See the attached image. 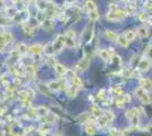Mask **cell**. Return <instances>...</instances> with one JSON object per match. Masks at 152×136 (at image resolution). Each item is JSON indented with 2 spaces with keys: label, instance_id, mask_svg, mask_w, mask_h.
Listing matches in <instances>:
<instances>
[{
  "label": "cell",
  "instance_id": "obj_38",
  "mask_svg": "<svg viewBox=\"0 0 152 136\" xmlns=\"http://www.w3.org/2000/svg\"><path fill=\"white\" fill-rule=\"evenodd\" d=\"M98 97L99 99H103L104 97V90H100L98 92Z\"/></svg>",
  "mask_w": 152,
  "mask_h": 136
},
{
  "label": "cell",
  "instance_id": "obj_26",
  "mask_svg": "<svg viewBox=\"0 0 152 136\" xmlns=\"http://www.w3.org/2000/svg\"><path fill=\"white\" fill-rule=\"evenodd\" d=\"M8 44L6 41V36L4 33H0V50H4V48Z\"/></svg>",
  "mask_w": 152,
  "mask_h": 136
},
{
  "label": "cell",
  "instance_id": "obj_25",
  "mask_svg": "<svg viewBox=\"0 0 152 136\" xmlns=\"http://www.w3.org/2000/svg\"><path fill=\"white\" fill-rule=\"evenodd\" d=\"M99 56H100V57H101V59H103L104 61L110 60V55H109L108 50H100V52H99Z\"/></svg>",
  "mask_w": 152,
  "mask_h": 136
},
{
  "label": "cell",
  "instance_id": "obj_30",
  "mask_svg": "<svg viewBox=\"0 0 152 136\" xmlns=\"http://www.w3.org/2000/svg\"><path fill=\"white\" fill-rule=\"evenodd\" d=\"M76 92H77V90H76L75 87L70 86V87H68V90H67V95L68 97H75Z\"/></svg>",
  "mask_w": 152,
  "mask_h": 136
},
{
  "label": "cell",
  "instance_id": "obj_5",
  "mask_svg": "<svg viewBox=\"0 0 152 136\" xmlns=\"http://www.w3.org/2000/svg\"><path fill=\"white\" fill-rule=\"evenodd\" d=\"M140 86L146 92H152V81L148 78H142L140 81Z\"/></svg>",
  "mask_w": 152,
  "mask_h": 136
},
{
  "label": "cell",
  "instance_id": "obj_6",
  "mask_svg": "<svg viewBox=\"0 0 152 136\" xmlns=\"http://www.w3.org/2000/svg\"><path fill=\"white\" fill-rule=\"evenodd\" d=\"M63 85L64 84L61 81H52V82H50V83L48 84V87H49L50 91L57 92V91H60L63 89Z\"/></svg>",
  "mask_w": 152,
  "mask_h": 136
},
{
  "label": "cell",
  "instance_id": "obj_36",
  "mask_svg": "<svg viewBox=\"0 0 152 136\" xmlns=\"http://www.w3.org/2000/svg\"><path fill=\"white\" fill-rule=\"evenodd\" d=\"M139 18L142 20V22H145V20H148V16H146V14H144V13H140Z\"/></svg>",
  "mask_w": 152,
  "mask_h": 136
},
{
  "label": "cell",
  "instance_id": "obj_12",
  "mask_svg": "<svg viewBox=\"0 0 152 136\" xmlns=\"http://www.w3.org/2000/svg\"><path fill=\"white\" fill-rule=\"evenodd\" d=\"M5 13H6V16L10 17V18H14L18 14V10H17L16 7H8V8H6Z\"/></svg>",
  "mask_w": 152,
  "mask_h": 136
},
{
  "label": "cell",
  "instance_id": "obj_4",
  "mask_svg": "<svg viewBox=\"0 0 152 136\" xmlns=\"http://www.w3.org/2000/svg\"><path fill=\"white\" fill-rule=\"evenodd\" d=\"M27 51L32 53V55H40L42 51H45V47L42 44H40V43H37V44L31 45Z\"/></svg>",
  "mask_w": 152,
  "mask_h": 136
},
{
  "label": "cell",
  "instance_id": "obj_37",
  "mask_svg": "<svg viewBox=\"0 0 152 136\" xmlns=\"http://www.w3.org/2000/svg\"><path fill=\"white\" fill-rule=\"evenodd\" d=\"M65 36H68V38H72V39H75V33H74V31L69 30L68 32L66 33V35H65Z\"/></svg>",
  "mask_w": 152,
  "mask_h": 136
},
{
  "label": "cell",
  "instance_id": "obj_1",
  "mask_svg": "<svg viewBox=\"0 0 152 136\" xmlns=\"http://www.w3.org/2000/svg\"><path fill=\"white\" fill-rule=\"evenodd\" d=\"M125 16H126V14L124 13L123 10L117 8V9H115L113 12H109L107 14V16H106V18L109 22H117V20H121Z\"/></svg>",
  "mask_w": 152,
  "mask_h": 136
},
{
  "label": "cell",
  "instance_id": "obj_18",
  "mask_svg": "<svg viewBox=\"0 0 152 136\" xmlns=\"http://www.w3.org/2000/svg\"><path fill=\"white\" fill-rule=\"evenodd\" d=\"M90 112H91V115H93L94 117H101V110H100V108H99V107H96L95 104L91 105V108H90Z\"/></svg>",
  "mask_w": 152,
  "mask_h": 136
},
{
  "label": "cell",
  "instance_id": "obj_42",
  "mask_svg": "<svg viewBox=\"0 0 152 136\" xmlns=\"http://www.w3.org/2000/svg\"><path fill=\"white\" fill-rule=\"evenodd\" d=\"M53 136H61V135H59V134H55Z\"/></svg>",
  "mask_w": 152,
  "mask_h": 136
},
{
  "label": "cell",
  "instance_id": "obj_21",
  "mask_svg": "<svg viewBox=\"0 0 152 136\" xmlns=\"http://www.w3.org/2000/svg\"><path fill=\"white\" fill-rule=\"evenodd\" d=\"M117 42H118L121 47H124V48H127V45H128V41H127V39L125 38V35H124V34L118 35V40H117Z\"/></svg>",
  "mask_w": 152,
  "mask_h": 136
},
{
  "label": "cell",
  "instance_id": "obj_19",
  "mask_svg": "<svg viewBox=\"0 0 152 136\" xmlns=\"http://www.w3.org/2000/svg\"><path fill=\"white\" fill-rule=\"evenodd\" d=\"M89 15H90V20H92V22H96V20H100V14H99V12H98V9L90 12Z\"/></svg>",
  "mask_w": 152,
  "mask_h": 136
},
{
  "label": "cell",
  "instance_id": "obj_22",
  "mask_svg": "<svg viewBox=\"0 0 152 136\" xmlns=\"http://www.w3.org/2000/svg\"><path fill=\"white\" fill-rule=\"evenodd\" d=\"M23 31H24V34L27 36H33L34 35V30L31 25H25L23 27Z\"/></svg>",
  "mask_w": 152,
  "mask_h": 136
},
{
  "label": "cell",
  "instance_id": "obj_39",
  "mask_svg": "<svg viewBox=\"0 0 152 136\" xmlns=\"http://www.w3.org/2000/svg\"><path fill=\"white\" fill-rule=\"evenodd\" d=\"M144 8H145V9H148V10H151V9H152V4L150 2V1L145 2V5H144Z\"/></svg>",
  "mask_w": 152,
  "mask_h": 136
},
{
  "label": "cell",
  "instance_id": "obj_3",
  "mask_svg": "<svg viewBox=\"0 0 152 136\" xmlns=\"http://www.w3.org/2000/svg\"><path fill=\"white\" fill-rule=\"evenodd\" d=\"M65 47V38L63 35H58L55 42L52 43V49H53V52H60L63 50V48Z\"/></svg>",
  "mask_w": 152,
  "mask_h": 136
},
{
  "label": "cell",
  "instance_id": "obj_10",
  "mask_svg": "<svg viewBox=\"0 0 152 136\" xmlns=\"http://www.w3.org/2000/svg\"><path fill=\"white\" fill-rule=\"evenodd\" d=\"M53 68H55V71H56V73L59 76L66 75V73H67V68L64 65H61V64H56V65L53 66Z\"/></svg>",
  "mask_w": 152,
  "mask_h": 136
},
{
  "label": "cell",
  "instance_id": "obj_17",
  "mask_svg": "<svg viewBox=\"0 0 152 136\" xmlns=\"http://www.w3.org/2000/svg\"><path fill=\"white\" fill-rule=\"evenodd\" d=\"M84 6H85V9L88 10V12H92V10H95L96 9V6H95V4L92 1V0H86L85 1V4H84Z\"/></svg>",
  "mask_w": 152,
  "mask_h": 136
},
{
  "label": "cell",
  "instance_id": "obj_20",
  "mask_svg": "<svg viewBox=\"0 0 152 136\" xmlns=\"http://www.w3.org/2000/svg\"><path fill=\"white\" fill-rule=\"evenodd\" d=\"M124 35H125V38L127 39L128 42H131V41H133L135 39V36H136V32L135 31H126V32L124 33Z\"/></svg>",
  "mask_w": 152,
  "mask_h": 136
},
{
  "label": "cell",
  "instance_id": "obj_29",
  "mask_svg": "<svg viewBox=\"0 0 152 136\" xmlns=\"http://www.w3.org/2000/svg\"><path fill=\"white\" fill-rule=\"evenodd\" d=\"M43 26H45V30H51L52 26H53V24H52L51 20H43Z\"/></svg>",
  "mask_w": 152,
  "mask_h": 136
},
{
  "label": "cell",
  "instance_id": "obj_32",
  "mask_svg": "<svg viewBox=\"0 0 152 136\" xmlns=\"http://www.w3.org/2000/svg\"><path fill=\"white\" fill-rule=\"evenodd\" d=\"M85 132H86L88 135H94L95 134V129L93 127H91V126H86L85 127Z\"/></svg>",
  "mask_w": 152,
  "mask_h": 136
},
{
  "label": "cell",
  "instance_id": "obj_33",
  "mask_svg": "<svg viewBox=\"0 0 152 136\" xmlns=\"http://www.w3.org/2000/svg\"><path fill=\"white\" fill-rule=\"evenodd\" d=\"M5 34V36H6V41H7V43H10L12 41H13V34L12 33H9V32H5L4 33Z\"/></svg>",
  "mask_w": 152,
  "mask_h": 136
},
{
  "label": "cell",
  "instance_id": "obj_31",
  "mask_svg": "<svg viewBox=\"0 0 152 136\" xmlns=\"http://www.w3.org/2000/svg\"><path fill=\"white\" fill-rule=\"evenodd\" d=\"M53 120H55V116L53 115H51V113H48V115H45V123H53Z\"/></svg>",
  "mask_w": 152,
  "mask_h": 136
},
{
  "label": "cell",
  "instance_id": "obj_35",
  "mask_svg": "<svg viewBox=\"0 0 152 136\" xmlns=\"http://www.w3.org/2000/svg\"><path fill=\"white\" fill-rule=\"evenodd\" d=\"M146 58L148 59H152V45H150L146 50Z\"/></svg>",
  "mask_w": 152,
  "mask_h": 136
},
{
  "label": "cell",
  "instance_id": "obj_15",
  "mask_svg": "<svg viewBox=\"0 0 152 136\" xmlns=\"http://www.w3.org/2000/svg\"><path fill=\"white\" fill-rule=\"evenodd\" d=\"M27 50H28L27 45H26L25 43H23V42L18 43V44H17V47H16V51L18 52L19 56H20V55H24V53H26V52H27Z\"/></svg>",
  "mask_w": 152,
  "mask_h": 136
},
{
  "label": "cell",
  "instance_id": "obj_27",
  "mask_svg": "<svg viewBox=\"0 0 152 136\" xmlns=\"http://www.w3.org/2000/svg\"><path fill=\"white\" fill-rule=\"evenodd\" d=\"M103 117L107 119L108 123H111V121H113V120L115 119L114 113H113L111 111H106V112H104V115H103Z\"/></svg>",
  "mask_w": 152,
  "mask_h": 136
},
{
  "label": "cell",
  "instance_id": "obj_28",
  "mask_svg": "<svg viewBox=\"0 0 152 136\" xmlns=\"http://www.w3.org/2000/svg\"><path fill=\"white\" fill-rule=\"evenodd\" d=\"M37 112L40 113L41 116H43V117H45V115H48V113H49V112H48V109H45V107H39L38 109H37Z\"/></svg>",
  "mask_w": 152,
  "mask_h": 136
},
{
  "label": "cell",
  "instance_id": "obj_8",
  "mask_svg": "<svg viewBox=\"0 0 152 136\" xmlns=\"http://www.w3.org/2000/svg\"><path fill=\"white\" fill-rule=\"evenodd\" d=\"M13 18H10L8 16H1L0 15V26H10L13 25Z\"/></svg>",
  "mask_w": 152,
  "mask_h": 136
},
{
  "label": "cell",
  "instance_id": "obj_34",
  "mask_svg": "<svg viewBox=\"0 0 152 136\" xmlns=\"http://www.w3.org/2000/svg\"><path fill=\"white\" fill-rule=\"evenodd\" d=\"M100 119H99V125L101 126V127H104V126H107L108 124V120L104 118V117H99Z\"/></svg>",
  "mask_w": 152,
  "mask_h": 136
},
{
  "label": "cell",
  "instance_id": "obj_41",
  "mask_svg": "<svg viewBox=\"0 0 152 136\" xmlns=\"http://www.w3.org/2000/svg\"><path fill=\"white\" fill-rule=\"evenodd\" d=\"M24 1H25V2H27V4H28V2H31L32 0H24Z\"/></svg>",
  "mask_w": 152,
  "mask_h": 136
},
{
  "label": "cell",
  "instance_id": "obj_11",
  "mask_svg": "<svg viewBox=\"0 0 152 136\" xmlns=\"http://www.w3.org/2000/svg\"><path fill=\"white\" fill-rule=\"evenodd\" d=\"M72 85H73V87H75L76 90H78V89H82V87H83L82 78H80L78 76H75V77L72 79Z\"/></svg>",
  "mask_w": 152,
  "mask_h": 136
},
{
  "label": "cell",
  "instance_id": "obj_2",
  "mask_svg": "<svg viewBox=\"0 0 152 136\" xmlns=\"http://www.w3.org/2000/svg\"><path fill=\"white\" fill-rule=\"evenodd\" d=\"M135 93H136V95H137V97L140 99V101H141V102H142L143 104H149L150 102H151V99H150V95H149V94H148V92L143 90V89H142L141 86L136 89V91H135Z\"/></svg>",
  "mask_w": 152,
  "mask_h": 136
},
{
  "label": "cell",
  "instance_id": "obj_7",
  "mask_svg": "<svg viewBox=\"0 0 152 136\" xmlns=\"http://www.w3.org/2000/svg\"><path fill=\"white\" fill-rule=\"evenodd\" d=\"M137 68H139L141 71H146L150 68V59H148V58L141 59L139 65H137Z\"/></svg>",
  "mask_w": 152,
  "mask_h": 136
},
{
  "label": "cell",
  "instance_id": "obj_13",
  "mask_svg": "<svg viewBox=\"0 0 152 136\" xmlns=\"http://www.w3.org/2000/svg\"><path fill=\"white\" fill-rule=\"evenodd\" d=\"M89 65H90V60H89V58H85L84 59H82L80 63H78V68L81 69V71H86L88 68H89Z\"/></svg>",
  "mask_w": 152,
  "mask_h": 136
},
{
  "label": "cell",
  "instance_id": "obj_24",
  "mask_svg": "<svg viewBox=\"0 0 152 136\" xmlns=\"http://www.w3.org/2000/svg\"><path fill=\"white\" fill-rule=\"evenodd\" d=\"M137 33H139V35L141 38H145V36L149 35L148 28H146L145 26H140L139 28H137Z\"/></svg>",
  "mask_w": 152,
  "mask_h": 136
},
{
  "label": "cell",
  "instance_id": "obj_16",
  "mask_svg": "<svg viewBox=\"0 0 152 136\" xmlns=\"http://www.w3.org/2000/svg\"><path fill=\"white\" fill-rule=\"evenodd\" d=\"M35 74H37V69L33 66H27L26 67V76H28L30 79H33Z\"/></svg>",
  "mask_w": 152,
  "mask_h": 136
},
{
  "label": "cell",
  "instance_id": "obj_9",
  "mask_svg": "<svg viewBox=\"0 0 152 136\" xmlns=\"http://www.w3.org/2000/svg\"><path fill=\"white\" fill-rule=\"evenodd\" d=\"M129 97L128 95H124V97H118V100L116 101V105L117 107H119V108H123V107H125V104L127 102H129Z\"/></svg>",
  "mask_w": 152,
  "mask_h": 136
},
{
  "label": "cell",
  "instance_id": "obj_40",
  "mask_svg": "<svg viewBox=\"0 0 152 136\" xmlns=\"http://www.w3.org/2000/svg\"><path fill=\"white\" fill-rule=\"evenodd\" d=\"M146 129H148V132H150V133H151V134H152V125H149Z\"/></svg>",
  "mask_w": 152,
  "mask_h": 136
},
{
  "label": "cell",
  "instance_id": "obj_14",
  "mask_svg": "<svg viewBox=\"0 0 152 136\" xmlns=\"http://www.w3.org/2000/svg\"><path fill=\"white\" fill-rule=\"evenodd\" d=\"M106 38H107L110 42H117V40H118V34H116L115 32L113 31H106Z\"/></svg>",
  "mask_w": 152,
  "mask_h": 136
},
{
  "label": "cell",
  "instance_id": "obj_23",
  "mask_svg": "<svg viewBox=\"0 0 152 136\" xmlns=\"http://www.w3.org/2000/svg\"><path fill=\"white\" fill-rule=\"evenodd\" d=\"M65 45H67L68 48H75L76 47L75 39H72V38H68V36H65Z\"/></svg>",
  "mask_w": 152,
  "mask_h": 136
}]
</instances>
